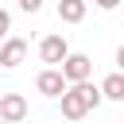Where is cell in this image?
I'll return each instance as SVG.
<instances>
[{
	"instance_id": "52a82bcc",
	"label": "cell",
	"mask_w": 124,
	"mask_h": 124,
	"mask_svg": "<svg viewBox=\"0 0 124 124\" xmlns=\"http://www.w3.org/2000/svg\"><path fill=\"white\" fill-rule=\"evenodd\" d=\"M58 19L62 23H81L85 19V0H58Z\"/></svg>"
},
{
	"instance_id": "6da1fadb",
	"label": "cell",
	"mask_w": 124,
	"mask_h": 124,
	"mask_svg": "<svg viewBox=\"0 0 124 124\" xmlns=\"http://www.w3.org/2000/svg\"><path fill=\"white\" fill-rule=\"evenodd\" d=\"M105 97H101V85H89V81H78V85H66L62 93V116L66 120H81L89 108H97Z\"/></svg>"
},
{
	"instance_id": "8fae6325",
	"label": "cell",
	"mask_w": 124,
	"mask_h": 124,
	"mask_svg": "<svg viewBox=\"0 0 124 124\" xmlns=\"http://www.w3.org/2000/svg\"><path fill=\"white\" fill-rule=\"evenodd\" d=\"M93 4H97V8H101V12H112V8H116V4H120V0H93Z\"/></svg>"
},
{
	"instance_id": "4fadbf2b",
	"label": "cell",
	"mask_w": 124,
	"mask_h": 124,
	"mask_svg": "<svg viewBox=\"0 0 124 124\" xmlns=\"http://www.w3.org/2000/svg\"><path fill=\"white\" fill-rule=\"evenodd\" d=\"M120 124H124V120H120Z\"/></svg>"
},
{
	"instance_id": "9c48e42d",
	"label": "cell",
	"mask_w": 124,
	"mask_h": 124,
	"mask_svg": "<svg viewBox=\"0 0 124 124\" xmlns=\"http://www.w3.org/2000/svg\"><path fill=\"white\" fill-rule=\"evenodd\" d=\"M8 27H12V16H8V12H4V8H0V43H4V39H8Z\"/></svg>"
},
{
	"instance_id": "8992f818",
	"label": "cell",
	"mask_w": 124,
	"mask_h": 124,
	"mask_svg": "<svg viewBox=\"0 0 124 124\" xmlns=\"http://www.w3.org/2000/svg\"><path fill=\"white\" fill-rule=\"evenodd\" d=\"M23 54H27V43H23V39H4V43H0V66H4V70H16V66L23 62Z\"/></svg>"
},
{
	"instance_id": "277c9868",
	"label": "cell",
	"mask_w": 124,
	"mask_h": 124,
	"mask_svg": "<svg viewBox=\"0 0 124 124\" xmlns=\"http://www.w3.org/2000/svg\"><path fill=\"white\" fill-rule=\"evenodd\" d=\"M66 54H70V43H66L62 35H46V39L39 43V58H43L46 66H62Z\"/></svg>"
},
{
	"instance_id": "3957f363",
	"label": "cell",
	"mask_w": 124,
	"mask_h": 124,
	"mask_svg": "<svg viewBox=\"0 0 124 124\" xmlns=\"http://www.w3.org/2000/svg\"><path fill=\"white\" fill-rule=\"evenodd\" d=\"M27 116V97L23 93H4L0 97V124H19Z\"/></svg>"
},
{
	"instance_id": "7a4b0ae2",
	"label": "cell",
	"mask_w": 124,
	"mask_h": 124,
	"mask_svg": "<svg viewBox=\"0 0 124 124\" xmlns=\"http://www.w3.org/2000/svg\"><path fill=\"white\" fill-rule=\"evenodd\" d=\"M58 70H62L66 85H78V81H89V74H93V58H89V54H66Z\"/></svg>"
},
{
	"instance_id": "ba28073f",
	"label": "cell",
	"mask_w": 124,
	"mask_h": 124,
	"mask_svg": "<svg viewBox=\"0 0 124 124\" xmlns=\"http://www.w3.org/2000/svg\"><path fill=\"white\" fill-rule=\"evenodd\" d=\"M101 97H108V101H124V74H120V70L108 74V78L101 81Z\"/></svg>"
},
{
	"instance_id": "30bf717a",
	"label": "cell",
	"mask_w": 124,
	"mask_h": 124,
	"mask_svg": "<svg viewBox=\"0 0 124 124\" xmlns=\"http://www.w3.org/2000/svg\"><path fill=\"white\" fill-rule=\"evenodd\" d=\"M16 4H19L23 12H39V8H43V0H16Z\"/></svg>"
},
{
	"instance_id": "5b68a950",
	"label": "cell",
	"mask_w": 124,
	"mask_h": 124,
	"mask_svg": "<svg viewBox=\"0 0 124 124\" xmlns=\"http://www.w3.org/2000/svg\"><path fill=\"white\" fill-rule=\"evenodd\" d=\"M35 89H39L43 97H62V93H66V78H62V70H58V66H46V70L35 78Z\"/></svg>"
},
{
	"instance_id": "7c38bea8",
	"label": "cell",
	"mask_w": 124,
	"mask_h": 124,
	"mask_svg": "<svg viewBox=\"0 0 124 124\" xmlns=\"http://www.w3.org/2000/svg\"><path fill=\"white\" fill-rule=\"evenodd\" d=\"M116 66H120V74H124V43L116 46Z\"/></svg>"
}]
</instances>
